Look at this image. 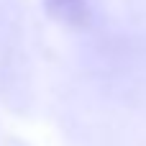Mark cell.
Masks as SVG:
<instances>
[{"instance_id": "cell-1", "label": "cell", "mask_w": 146, "mask_h": 146, "mask_svg": "<svg viewBox=\"0 0 146 146\" xmlns=\"http://www.w3.org/2000/svg\"><path fill=\"white\" fill-rule=\"evenodd\" d=\"M44 5L51 15H69L74 8L82 5V0H44Z\"/></svg>"}]
</instances>
